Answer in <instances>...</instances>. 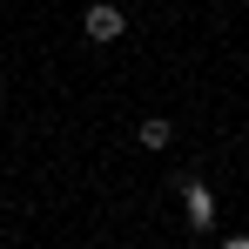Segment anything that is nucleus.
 <instances>
[{
  "mask_svg": "<svg viewBox=\"0 0 249 249\" xmlns=\"http://www.w3.org/2000/svg\"><path fill=\"white\" fill-rule=\"evenodd\" d=\"M81 34H88L94 47L122 41V34H128V7H122V0H94V7L81 14Z\"/></svg>",
  "mask_w": 249,
  "mask_h": 249,
  "instance_id": "nucleus-1",
  "label": "nucleus"
},
{
  "mask_svg": "<svg viewBox=\"0 0 249 249\" xmlns=\"http://www.w3.org/2000/svg\"><path fill=\"white\" fill-rule=\"evenodd\" d=\"M182 222L189 229H215V196H209L196 175H182Z\"/></svg>",
  "mask_w": 249,
  "mask_h": 249,
  "instance_id": "nucleus-2",
  "label": "nucleus"
},
{
  "mask_svg": "<svg viewBox=\"0 0 249 249\" xmlns=\"http://www.w3.org/2000/svg\"><path fill=\"white\" fill-rule=\"evenodd\" d=\"M135 142H142V148H155V155H162L168 142H175V122H168V115H148V122L135 128Z\"/></svg>",
  "mask_w": 249,
  "mask_h": 249,
  "instance_id": "nucleus-3",
  "label": "nucleus"
},
{
  "mask_svg": "<svg viewBox=\"0 0 249 249\" xmlns=\"http://www.w3.org/2000/svg\"><path fill=\"white\" fill-rule=\"evenodd\" d=\"M222 249H249V236H229V243H222Z\"/></svg>",
  "mask_w": 249,
  "mask_h": 249,
  "instance_id": "nucleus-4",
  "label": "nucleus"
}]
</instances>
